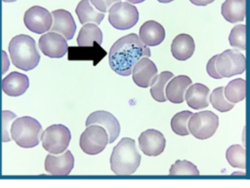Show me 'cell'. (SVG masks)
I'll return each mask as SVG.
<instances>
[{
  "label": "cell",
  "instance_id": "1",
  "mask_svg": "<svg viewBox=\"0 0 250 188\" xmlns=\"http://www.w3.org/2000/svg\"><path fill=\"white\" fill-rule=\"evenodd\" d=\"M150 50L139 36L130 33L119 38L110 48L108 62L110 68L121 76H129L136 62L143 56H150Z\"/></svg>",
  "mask_w": 250,
  "mask_h": 188
},
{
  "label": "cell",
  "instance_id": "2",
  "mask_svg": "<svg viewBox=\"0 0 250 188\" xmlns=\"http://www.w3.org/2000/svg\"><path fill=\"white\" fill-rule=\"evenodd\" d=\"M141 163L135 140L129 137L122 138L113 148L110 156L111 170L117 175L134 173Z\"/></svg>",
  "mask_w": 250,
  "mask_h": 188
},
{
  "label": "cell",
  "instance_id": "3",
  "mask_svg": "<svg viewBox=\"0 0 250 188\" xmlns=\"http://www.w3.org/2000/svg\"><path fill=\"white\" fill-rule=\"evenodd\" d=\"M9 53L13 64L24 71L35 68L40 60L34 39L25 34L12 38L9 43Z\"/></svg>",
  "mask_w": 250,
  "mask_h": 188
},
{
  "label": "cell",
  "instance_id": "4",
  "mask_svg": "<svg viewBox=\"0 0 250 188\" xmlns=\"http://www.w3.org/2000/svg\"><path fill=\"white\" fill-rule=\"evenodd\" d=\"M12 139L22 148H32L38 145L39 135L42 132L40 123L29 116L16 119L11 126Z\"/></svg>",
  "mask_w": 250,
  "mask_h": 188
},
{
  "label": "cell",
  "instance_id": "5",
  "mask_svg": "<svg viewBox=\"0 0 250 188\" xmlns=\"http://www.w3.org/2000/svg\"><path fill=\"white\" fill-rule=\"evenodd\" d=\"M71 134L65 126L55 124L48 127L41 134L42 146L51 154H61L66 150Z\"/></svg>",
  "mask_w": 250,
  "mask_h": 188
},
{
  "label": "cell",
  "instance_id": "6",
  "mask_svg": "<svg viewBox=\"0 0 250 188\" xmlns=\"http://www.w3.org/2000/svg\"><path fill=\"white\" fill-rule=\"evenodd\" d=\"M219 126V118L212 111H200L192 113L188 123L189 133L198 139L211 137Z\"/></svg>",
  "mask_w": 250,
  "mask_h": 188
},
{
  "label": "cell",
  "instance_id": "7",
  "mask_svg": "<svg viewBox=\"0 0 250 188\" xmlns=\"http://www.w3.org/2000/svg\"><path fill=\"white\" fill-rule=\"evenodd\" d=\"M245 56L236 50H226L216 55L215 66L221 78H228L245 71Z\"/></svg>",
  "mask_w": 250,
  "mask_h": 188
},
{
  "label": "cell",
  "instance_id": "8",
  "mask_svg": "<svg viewBox=\"0 0 250 188\" xmlns=\"http://www.w3.org/2000/svg\"><path fill=\"white\" fill-rule=\"evenodd\" d=\"M139 20L137 8L128 2H116L109 9L108 21L116 29L126 30L133 27Z\"/></svg>",
  "mask_w": 250,
  "mask_h": 188
},
{
  "label": "cell",
  "instance_id": "9",
  "mask_svg": "<svg viewBox=\"0 0 250 188\" xmlns=\"http://www.w3.org/2000/svg\"><path fill=\"white\" fill-rule=\"evenodd\" d=\"M108 143L107 132L99 125H90L82 132L79 140L80 148L88 155L101 153Z\"/></svg>",
  "mask_w": 250,
  "mask_h": 188
},
{
  "label": "cell",
  "instance_id": "10",
  "mask_svg": "<svg viewBox=\"0 0 250 188\" xmlns=\"http://www.w3.org/2000/svg\"><path fill=\"white\" fill-rule=\"evenodd\" d=\"M52 18V14L47 9L41 6H33L24 13L23 22L28 30L42 34L51 28Z\"/></svg>",
  "mask_w": 250,
  "mask_h": 188
},
{
  "label": "cell",
  "instance_id": "11",
  "mask_svg": "<svg viewBox=\"0 0 250 188\" xmlns=\"http://www.w3.org/2000/svg\"><path fill=\"white\" fill-rule=\"evenodd\" d=\"M38 46L41 52L49 57H62L67 52L66 39L57 32H47L39 38Z\"/></svg>",
  "mask_w": 250,
  "mask_h": 188
},
{
  "label": "cell",
  "instance_id": "12",
  "mask_svg": "<svg viewBox=\"0 0 250 188\" xmlns=\"http://www.w3.org/2000/svg\"><path fill=\"white\" fill-rule=\"evenodd\" d=\"M134 83L141 88H147L155 81L157 76V68L153 61L147 56L139 59L132 70Z\"/></svg>",
  "mask_w": 250,
  "mask_h": 188
},
{
  "label": "cell",
  "instance_id": "13",
  "mask_svg": "<svg viewBox=\"0 0 250 188\" xmlns=\"http://www.w3.org/2000/svg\"><path fill=\"white\" fill-rule=\"evenodd\" d=\"M85 125L88 127L90 125L102 126L108 133V143H112L120 133V125L118 120L109 112L99 110L91 113Z\"/></svg>",
  "mask_w": 250,
  "mask_h": 188
},
{
  "label": "cell",
  "instance_id": "14",
  "mask_svg": "<svg viewBox=\"0 0 250 188\" xmlns=\"http://www.w3.org/2000/svg\"><path fill=\"white\" fill-rule=\"evenodd\" d=\"M106 54L98 42H94L92 46H70L67 48L68 60H91L93 65H97Z\"/></svg>",
  "mask_w": 250,
  "mask_h": 188
},
{
  "label": "cell",
  "instance_id": "15",
  "mask_svg": "<svg viewBox=\"0 0 250 188\" xmlns=\"http://www.w3.org/2000/svg\"><path fill=\"white\" fill-rule=\"evenodd\" d=\"M166 140L164 135L153 129L143 132L139 136V146L146 156H158L165 148Z\"/></svg>",
  "mask_w": 250,
  "mask_h": 188
},
{
  "label": "cell",
  "instance_id": "16",
  "mask_svg": "<svg viewBox=\"0 0 250 188\" xmlns=\"http://www.w3.org/2000/svg\"><path fill=\"white\" fill-rule=\"evenodd\" d=\"M74 166V157L69 150L62 155H47L45 170L53 175H67Z\"/></svg>",
  "mask_w": 250,
  "mask_h": 188
},
{
  "label": "cell",
  "instance_id": "17",
  "mask_svg": "<svg viewBox=\"0 0 250 188\" xmlns=\"http://www.w3.org/2000/svg\"><path fill=\"white\" fill-rule=\"evenodd\" d=\"M53 22L51 31L62 35L66 40H71L76 30V24L71 14L66 10H55L52 13Z\"/></svg>",
  "mask_w": 250,
  "mask_h": 188
},
{
  "label": "cell",
  "instance_id": "18",
  "mask_svg": "<svg viewBox=\"0 0 250 188\" xmlns=\"http://www.w3.org/2000/svg\"><path fill=\"white\" fill-rule=\"evenodd\" d=\"M3 92L10 96H19L23 94L29 87L28 77L20 72H11L3 78L1 82Z\"/></svg>",
  "mask_w": 250,
  "mask_h": 188
},
{
  "label": "cell",
  "instance_id": "19",
  "mask_svg": "<svg viewBox=\"0 0 250 188\" xmlns=\"http://www.w3.org/2000/svg\"><path fill=\"white\" fill-rule=\"evenodd\" d=\"M139 38L146 46H157L164 40L165 30L155 20H147L140 27Z\"/></svg>",
  "mask_w": 250,
  "mask_h": 188
},
{
  "label": "cell",
  "instance_id": "20",
  "mask_svg": "<svg viewBox=\"0 0 250 188\" xmlns=\"http://www.w3.org/2000/svg\"><path fill=\"white\" fill-rule=\"evenodd\" d=\"M191 85V80L186 75L172 77L166 86V98L172 103H182L188 88Z\"/></svg>",
  "mask_w": 250,
  "mask_h": 188
},
{
  "label": "cell",
  "instance_id": "21",
  "mask_svg": "<svg viewBox=\"0 0 250 188\" xmlns=\"http://www.w3.org/2000/svg\"><path fill=\"white\" fill-rule=\"evenodd\" d=\"M194 41L188 34L177 35L171 44L172 56L178 60H187L194 53Z\"/></svg>",
  "mask_w": 250,
  "mask_h": 188
},
{
  "label": "cell",
  "instance_id": "22",
  "mask_svg": "<svg viewBox=\"0 0 250 188\" xmlns=\"http://www.w3.org/2000/svg\"><path fill=\"white\" fill-rule=\"evenodd\" d=\"M208 94V87L200 83H195L188 88L185 94V99L188 105L193 109L205 108L209 105Z\"/></svg>",
  "mask_w": 250,
  "mask_h": 188
},
{
  "label": "cell",
  "instance_id": "23",
  "mask_svg": "<svg viewBox=\"0 0 250 188\" xmlns=\"http://www.w3.org/2000/svg\"><path fill=\"white\" fill-rule=\"evenodd\" d=\"M245 0H226L221 8V13L229 22L242 21L245 17Z\"/></svg>",
  "mask_w": 250,
  "mask_h": 188
},
{
  "label": "cell",
  "instance_id": "24",
  "mask_svg": "<svg viewBox=\"0 0 250 188\" xmlns=\"http://www.w3.org/2000/svg\"><path fill=\"white\" fill-rule=\"evenodd\" d=\"M75 13L78 17L80 23L85 24L87 22H94L96 24H100L104 18V13L95 10L94 7L91 6L90 0H81L76 9Z\"/></svg>",
  "mask_w": 250,
  "mask_h": 188
},
{
  "label": "cell",
  "instance_id": "25",
  "mask_svg": "<svg viewBox=\"0 0 250 188\" xmlns=\"http://www.w3.org/2000/svg\"><path fill=\"white\" fill-rule=\"evenodd\" d=\"M94 42L102 44L103 33L97 24L86 23L84 24L78 34L77 44L78 46H92Z\"/></svg>",
  "mask_w": 250,
  "mask_h": 188
},
{
  "label": "cell",
  "instance_id": "26",
  "mask_svg": "<svg viewBox=\"0 0 250 188\" xmlns=\"http://www.w3.org/2000/svg\"><path fill=\"white\" fill-rule=\"evenodd\" d=\"M246 92V82L244 79L237 78L230 81L226 88H224V94L227 99L231 103H236L244 99Z\"/></svg>",
  "mask_w": 250,
  "mask_h": 188
},
{
  "label": "cell",
  "instance_id": "27",
  "mask_svg": "<svg viewBox=\"0 0 250 188\" xmlns=\"http://www.w3.org/2000/svg\"><path fill=\"white\" fill-rule=\"evenodd\" d=\"M174 77L173 73L170 71H163L159 75L156 76L155 81L151 84L150 94L154 98V100L158 102L166 101V96L164 94V88L168 81Z\"/></svg>",
  "mask_w": 250,
  "mask_h": 188
},
{
  "label": "cell",
  "instance_id": "28",
  "mask_svg": "<svg viewBox=\"0 0 250 188\" xmlns=\"http://www.w3.org/2000/svg\"><path fill=\"white\" fill-rule=\"evenodd\" d=\"M226 158L231 167L245 169L246 153L245 149L242 146L238 144L229 146L226 152Z\"/></svg>",
  "mask_w": 250,
  "mask_h": 188
},
{
  "label": "cell",
  "instance_id": "29",
  "mask_svg": "<svg viewBox=\"0 0 250 188\" xmlns=\"http://www.w3.org/2000/svg\"><path fill=\"white\" fill-rule=\"evenodd\" d=\"M192 115L190 111H181L173 116L171 119V129L172 131L179 135H188L189 133L188 123L189 117Z\"/></svg>",
  "mask_w": 250,
  "mask_h": 188
},
{
  "label": "cell",
  "instance_id": "30",
  "mask_svg": "<svg viewBox=\"0 0 250 188\" xmlns=\"http://www.w3.org/2000/svg\"><path fill=\"white\" fill-rule=\"evenodd\" d=\"M210 102L213 107L220 112H227L233 108V103L229 102L224 94V88H216L210 94Z\"/></svg>",
  "mask_w": 250,
  "mask_h": 188
},
{
  "label": "cell",
  "instance_id": "31",
  "mask_svg": "<svg viewBox=\"0 0 250 188\" xmlns=\"http://www.w3.org/2000/svg\"><path fill=\"white\" fill-rule=\"evenodd\" d=\"M170 175H198L199 170L196 166L188 161L177 160L170 168Z\"/></svg>",
  "mask_w": 250,
  "mask_h": 188
},
{
  "label": "cell",
  "instance_id": "32",
  "mask_svg": "<svg viewBox=\"0 0 250 188\" xmlns=\"http://www.w3.org/2000/svg\"><path fill=\"white\" fill-rule=\"evenodd\" d=\"M229 42L230 46L239 50L246 49V26L244 24L235 25L229 36Z\"/></svg>",
  "mask_w": 250,
  "mask_h": 188
},
{
  "label": "cell",
  "instance_id": "33",
  "mask_svg": "<svg viewBox=\"0 0 250 188\" xmlns=\"http://www.w3.org/2000/svg\"><path fill=\"white\" fill-rule=\"evenodd\" d=\"M16 118V114L11 112V111H7L4 110L2 111V140L3 142H7L10 141V136H9V124Z\"/></svg>",
  "mask_w": 250,
  "mask_h": 188
},
{
  "label": "cell",
  "instance_id": "34",
  "mask_svg": "<svg viewBox=\"0 0 250 188\" xmlns=\"http://www.w3.org/2000/svg\"><path fill=\"white\" fill-rule=\"evenodd\" d=\"M120 0H90V2L93 4V6L100 12L105 13L108 11V9L115 4L116 2H119Z\"/></svg>",
  "mask_w": 250,
  "mask_h": 188
},
{
  "label": "cell",
  "instance_id": "35",
  "mask_svg": "<svg viewBox=\"0 0 250 188\" xmlns=\"http://www.w3.org/2000/svg\"><path fill=\"white\" fill-rule=\"evenodd\" d=\"M215 59H216V56H212V57L209 59L208 63H207V65H206V70H207V73L209 74L210 77L215 78V79H221L220 75L218 74V72H217V70H216Z\"/></svg>",
  "mask_w": 250,
  "mask_h": 188
},
{
  "label": "cell",
  "instance_id": "36",
  "mask_svg": "<svg viewBox=\"0 0 250 188\" xmlns=\"http://www.w3.org/2000/svg\"><path fill=\"white\" fill-rule=\"evenodd\" d=\"M192 4L196 5V6H206L210 3H212L215 0H189Z\"/></svg>",
  "mask_w": 250,
  "mask_h": 188
},
{
  "label": "cell",
  "instance_id": "37",
  "mask_svg": "<svg viewBox=\"0 0 250 188\" xmlns=\"http://www.w3.org/2000/svg\"><path fill=\"white\" fill-rule=\"evenodd\" d=\"M126 1H129L130 3H133V4H137V3H142L145 0H126Z\"/></svg>",
  "mask_w": 250,
  "mask_h": 188
},
{
  "label": "cell",
  "instance_id": "38",
  "mask_svg": "<svg viewBox=\"0 0 250 188\" xmlns=\"http://www.w3.org/2000/svg\"><path fill=\"white\" fill-rule=\"evenodd\" d=\"M158 2H161V3H169V2H172L174 0H157Z\"/></svg>",
  "mask_w": 250,
  "mask_h": 188
},
{
  "label": "cell",
  "instance_id": "39",
  "mask_svg": "<svg viewBox=\"0 0 250 188\" xmlns=\"http://www.w3.org/2000/svg\"><path fill=\"white\" fill-rule=\"evenodd\" d=\"M3 2H15V1H17V0H2Z\"/></svg>",
  "mask_w": 250,
  "mask_h": 188
}]
</instances>
